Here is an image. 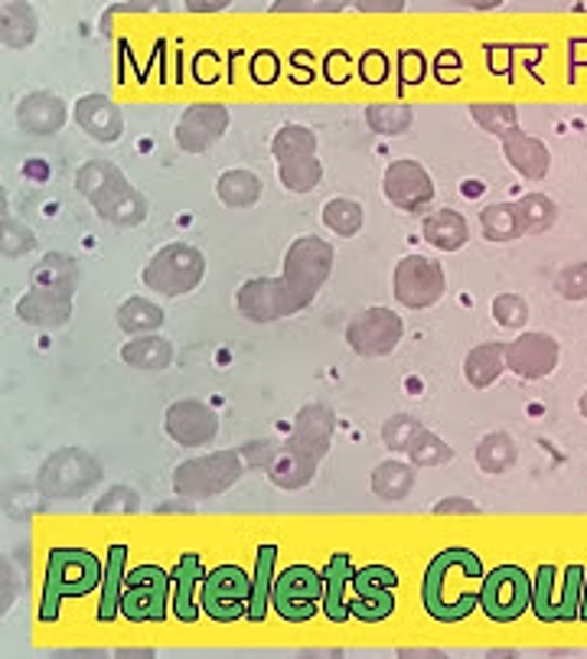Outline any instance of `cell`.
Instances as JSON below:
<instances>
[{"label":"cell","instance_id":"cell-43","mask_svg":"<svg viewBox=\"0 0 587 659\" xmlns=\"http://www.w3.org/2000/svg\"><path fill=\"white\" fill-rule=\"evenodd\" d=\"M118 327L131 333V336H147V333L163 327V311L157 304L145 301V298H128L118 308Z\"/></svg>","mask_w":587,"mask_h":659},{"label":"cell","instance_id":"cell-28","mask_svg":"<svg viewBox=\"0 0 587 659\" xmlns=\"http://www.w3.org/2000/svg\"><path fill=\"white\" fill-rule=\"evenodd\" d=\"M422 235L431 248L440 252H457L470 242V226L457 209H435L425 222H422Z\"/></svg>","mask_w":587,"mask_h":659},{"label":"cell","instance_id":"cell-50","mask_svg":"<svg viewBox=\"0 0 587 659\" xmlns=\"http://www.w3.org/2000/svg\"><path fill=\"white\" fill-rule=\"evenodd\" d=\"M33 248H36V235L20 219L3 216V226H0V252H3V258H23Z\"/></svg>","mask_w":587,"mask_h":659},{"label":"cell","instance_id":"cell-42","mask_svg":"<svg viewBox=\"0 0 587 659\" xmlns=\"http://www.w3.org/2000/svg\"><path fill=\"white\" fill-rule=\"evenodd\" d=\"M516 206H519L526 235H542V232H549L559 222V206L545 193H526Z\"/></svg>","mask_w":587,"mask_h":659},{"label":"cell","instance_id":"cell-35","mask_svg":"<svg viewBox=\"0 0 587 659\" xmlns=\"http://www.w3.org/2000/svg\"><path fill=\"white\" fill-rule=\"evenodd\" d=\"M519 461V444L509 431H493L476 444V467L490 477L506 474Z\"/></svg>","mask_w":587,"mask_h":659},{"label":"cell","instance_id":"cell-3","mask_svg":"<svg viewBox=\"0 0 587 659\" xmlns=\"http://www.w3.org/2000/svg\"><path fill=\"white\" fill-rule=\"evenodd\" d=\"M242 451H212L193 461H183L173 471V490L186 499H212V496L232 490L245 474Z\"/></svg>","mask_w":587,"mask_h":659},{"label":"cell","instance_id":"cell-60","mask_svg":"<svg viewBox=\"0 0 587 659\" xmlns=\"http://www.w3.org/2000/svg\"><path fill=\"white\" fill-rule=\"evenodd\" d=\"M226 3H186V10L189 13H219Z\"/></svg>","mask_w":587,"mask_h":659},{"label":"cell","instance_id":"cell-4","mask_svg":"<svg viewBox=\"0 0 587 659\" xmlns=\"http://www.w3.org/2000/svg\"><path fill=\"white\" fill-rule=\"evenodd\" d=\"M99 484H102V464L95 454H89L82 448L53 451L39 464V474H36L39 494L49 499H79Z\"/></svg>","mask_w":587,"mask_h":659},{"label":"cell","instance_id":"cell-32","mask_svg":"<svg viewBox=\"0 0 587 659\" xmlns=\"http://www.w3.org/2000/svg\"><path fill=\"white\" fill-rule=\"evenodd\" d=\"M30 288H53V291H76L79 288V265L66 252H46L36 268L30 271Z\"/></svg>","mask_w":587,"mask_h":659},{"label":"cell","instance_id":"cell-14","mask_svg":"<svg viewBox=\"0 0 587 659\" xmlns=\"http://www.w3.org/2000/svg\"><path fill=\"white\" fill-rule=\"evenodd\" d=\"M405 336V324L395 311L389 308H369L356 314L346 327V343L356 356L362 359H379L389 356Z\"/></svg>","mask_w":587,"mask_h":659},{"label":"cell","instance_id":"cell-11","mask_svg":"<svg viewBox=\"0 0 587 659\" xmlns=\"http://www.w3.org/2000/svg\"><path fill=\"white\" fill-rule=\"evenodd\" d=\"M392 291L395 301L405 304L408 311H428L435 308L444 291H447V278L444 268L435 258L425 255H408L395 265V278H392Z\"/></svg>","mask_w":587,"mask_h":659},{"label":"cell","instance_id":"cell-52","mask_svg":"<svg viewBox=\"0 0 587 659\" xmlns=\"http://www.w3.org/2000/svg\"><path fill=\"white\" fill-rule=\"evenodd\" d=\"M138 509H141V496L135 494V487H128V484L112 487L108 494L95 502L99 516H135Z\"/></svg>","mask_w":587,"mask_h":659},{"label":"cell","instance_id":"cell-33","mask_svg":"<svg viewBox=\"0 0 587 659\" xmlns=\"http://www.w3.org/2000/svg\"><path fill=\"white\" fill-rule=\"evenodd\" d=\"M122 359L141 372H160L173 362V346H170V339L147 333V336H135L131 343L122 346Z\"/></svg>","mask_w":587,"mask_h":659},{"label":"cell","instance_id":"cell-7","mask_svg":"<svg viewBox=\"0 0 587 659\" xmlns=\"http://www.w3.org/2000/svg\"><path fill=\"white\" fill-rule=\"evenodd\" d=\"M255 581L249 578L245 568L239 565H216L203 578V614L212 617L216 624H232L249 617V601H252Z\"/></svg>","mask_w":587,"mask_h":659},{"label":"cell","instance_id":"cell-17","mask_svg":"<svg viewBox=\"0 0 587 659\" xmlns=\"http://www.w3.org/2000/svg\"><path fill=\"white\" fill-rule=\"evenodd\" d=\"M163 428L173 444L180 448H206L219 435V415L196 398H180L166 408Z\"/></svg>","mask_w":587,"mask_h":659},{"label":"cell","instance_id":"cell-41","mask_svg":"<svg viewBox=\"0 0 587 659\" xmlns=\"http://www.w3.org/2000/svg\"><path fill=\"white\" fill-rule=\"evenodd\" d=\"M362 219H366L362 206L356 199H349V196H336V199H330L323 206V226L339 239L359 235L362 232Z\"/></svg>","mask_w":587,"mask_h":659},{"label":"cell","instance_id":"cell-8","mask_svg":"<svg viewBox=\"0 0 587 659\" xmlns=\"http://www.w3.org/2000/svg\"><path fill=\"white\" fill-rule=\"evenodd\" d=\"M532 604V578L519 565H499L490 575H483L480 588V608L496 624L519 621Z\"/></svg>","mask_w":587,"mask_h":659},{"label":"cell","instance_id":"cell-46","mask_svg":"<svg viewBox=\"0 0 587 659\" xmlns=\"http://www.w3.org/2000/svg\"><path fill=\"white\" fill-rule=\"evenodd\" d=\"M272 154L275 161H288V158H303V154H316V135L303 125H285L275 141H272Z\"/></svg>","mask_w":587,"mask_h":659},{"label":"cell","instance_id":"cell-45","mask_svg":"<svg viewBox=\"0 0 587 659\" xmlns=\"http://www.w3.org/2000/svg\"><path fill=\"white\" fill-rule=\"evenodd\" d=\"M412 118H415V112H412L408 105H369V108H366V125H369V131L385 135V138L405 135V131L412 128Z\"/></svg>","mask_w":587,"mask_h":659},{"label":"cell","instance_id":"cell-58","mask_svg":"<svg viewBox=\"0 0 587 659\" xmlns=\"http://www.w3.org/2000/svg\"><path fill=\"white\" fill-rule=\"evenodd\" d=\"M16 588H20V585H16V578L10 581V565H3V601H0V608H3V611H10V604L16 601V594H20Z\"/></svg>","mask_w":587,"mask_h":659},{"label":"cell","instance_id":"cell-40","mask_svg":"<svg viewBox=\"0 0 587 659\" xmlns=\"http://www.w3.org/2000/svg\"><path fill=\"white\" fill-rule=\"evenodd\" d=\"M555 578H559L555 565H542V571H539V578H536L532 608H536V614H539L542 621H568V617L575 614L572 604H568L565 598L555 594Z\"/></svg>","mask_w":587,"mask_h":659},{"label":"cell","instance_id":"cell-62","mask_svg":"<svg viewBox=\"0 0 587 659\" xmlns=\"http://www.w3.org/2000/svg\"><path fill=\"white\" fill-rule=\"evenodd\" d=\"M402 657H440V650H402Z\"/></svg>","mask_w":587,"mask_h":659},{"label":"cell","instance_id":"cell-61","mask_svg":"<svg viewBox=\"0 0 587 659\" xmlns=\"http://www.w3.org/2000/svg\"><path fill=\"white\" fill-rule=\"evenodd\" d=\"M26 176H30V180H46L49 173H46V164H43V161H39V164L30 161V164H26Z\"/></svg>","mask_w":587,"mask_h":659},{"label":"cell","instance_id":"cell-25","mask_svg":"<svg viewBox=\"0 0 587 659\" xmlns=\"http://www.w3.org/2000/svg\"><path fill=\"white\" fill-rule=\"evenodd\" d=\"M353 578H356V568H353V558L346 552H336L323 568V614L333 624L349 621Z\"/></svg>","mask_w":587,"mask_h":659},{"label":"cell","instance_id":"cell-38","mask_svg":"<svg viewBox=\"0 0 587 659\" xmlns=\"http://www.w3.org/2000/svg\"><path fill=\"white\" fill-rule=\"evenodd\" d=\"M415 490V467L405 461H385L372 471V494L385 502H402Z\"/></svg>","mask_w":587,"mask_h":659},{"label":"cell","instance_id":"cell-56","mask_svg":"<svg viewBox=\"0 0 587 659\" xmlns=\"http://www.w3.org/2000/svg\"><path fill=\"white\" fill-rule=\"evenodd\" d=\"M307 10L336 13V10H343V3H275V13H307Z\"/></svg>","mask_w":587,"mask_h":659},{"label":"cell","instance_id":"cell-27","mask_svg":"<svg viewBox=\"0 0 587 659\" xmlns=\"http://www.w3.org/2000/svg\"><path fill=\"white\" fill-rule=\"evenodd\" d=\"M95 212H99V219H105L115 229H135L147 219L150 199L141 189H135L131 183H122L115 193H108L105 199L95 203Z\"/></svg>","mask_w":587,"mask_h":659},{"label":"cell","instance_id":"cell-20","mask_svg":"<svg viewBox=\"0 0 587 659\" xmlns=\"http://www.w3.org/2000/svg\"><path fill=\"white\" fill-rule=\"evenodd\" d=\"M72 298L76 291H53V288H30L16 301V317L30 327L59 330L72 317Z\"/></svg>","mask_w":587,"mask_h":659},{"label":"cell","instance_id":"cell-24","mask_svg":"<svg viewBox=\"0 0 587 659\" xmlns=\"http://www.w3.org/2000/svg\"><path fill=\"white\" fill-rule=\"evenodd\" d=\"M499 144H503V158L509 161V166H513L519 176H526V180H542V176H549L552 154H549V148H545L539 138L526 135L522 128H509L506 135H499Z\"/></svg>","mask_w":587,"mask_h":659},{"label":"cell","instance_id":"cell-6","mask_svg":"<svg viewBox=\"0 0 587 659\" xmlns=\"http://www.w3.org/2000/svg\"><path fill=\"white\" fill-rule=\"evenodd\" d=\"M333 275V245H326L316 235H300L294 239L288 255H285V285L294 298L300 301V308L307 311L316 294L323 291V285Z\"/></svg>","mask_w":587,"mask_h":659},{"label":"cell","instance_id":"cell-22","mask_svg":"<svg viewBox=\"0 0 587 659\" xmlns=\"http://www.w3.org/2000/svg\"><path fill=\"white\" fill-rule=\"evenodd\" d=\"M16 128L36 138L56 135L66 128V102L53 92H30L16 105Z\"/></svg>","mask_w":587,"mask_h":659},{"label":"cell","instance_id":"cell-13","mask_svg":"<svg viewBox=\"0 0 587 659\" xmlns=\"http://www.w3.org/2000/svg\"><path fill=\"white\" fill-rule=\"evenodd\" d=\"M235 308L252 324H275L300 314V301L285 285V278H252L235 291Z\"/></svg>","mask_w":587,"mask_h":659},{"label":"cell","instance_id":"cell-16","mask_svg":"<svg viewBox=\"0 0 587 659\" xmlns=\"http://www.w3.org/2000/svg\"><path fill=\"white\" fill-rule=\"evenodd\" d=\"M385 199L402 212H425L435 199V180L418 161H392L382 176Z\"/></svg>","mask_w":587,"mask_h":659},{"label":"cell","instance_id":"cell-18","mask_svg":"<svg viewBox=\"0 0 587 659\" xmlns=\"http://www.w3.org/2000/svg\"><path fill=\"white\" fill-rule=\"evenodd\" d=\"M229 131V108L226 105H189L176 122V144L186 154H206L222 135Z\"/></svg>","mask_w":587,"mask_h":659},{"label":"cell","instance_id":"cell-29","mask_svg":"<svg viewBox=\"0 0 587 659\" xmlns=\"http://www.w3.org/2000/svg\"><path fill=\"white\" fill-rule=\"evenodd\" d=\"M506 369V343H480L463 359V379L473 389H490Z\"/></svg>","mask_w":587,"mask_h":659},{"label":"cell","instance_id":"cell-10","mask_svg":"<svg viewBox=\"0 0 587 659\" xmlns=\"http://www.w3.org/2000/svg\"><path fill=\"white\" fill-rule=\"evenodd\" d=\"M320 601H323V571L310 565H288L275 578L272 604L278 617H285L288 624H307L316 614Z\"/></svg>","mask_w":587,"mask_h":659},{"label":"cell","instance_id":"cell-55","mask_svg":"<svg viewBox=\"0 0 587 659\" xmlns=\"http://www.w3.org/2000/svg\"><path fill=\"white\" fill-rule=\"evenodd\" d=\"M272 451H275V441H252L249 448H242V458H245L249 467H262V471H265Z\"/></svg>","mask_w":587,"mask_h":659},{"label":"cell","instance_id":"cell-31","mask_svg":"<svg viewBox=\"0 0 587 659\" xmlns=\"http://www.w3.org/2000/svg\"><path fill=\"white\" fill-rule=\"evenodd\" d=\"M216 196L229 209H252L262 199V180H258V173H252L245 166L226 170L216 183Z\"/></svg>","mask_w":587,"mask_h":659},{"label":"cell","instance_id":"cell-63","mask_svg":"<svg viewBox=\"0 0 587 659\" xmlns=\"http://www.w3.org/2000/svg\"><path fill=\"white\" fill-rule=\"evenodd\" d=\"M578 412H582V415H585V418H587V392H585V395H582V402H578Z\"/></svg>","mask_w":587,"mask_h":659},{"label":"cell","instance_id":"cell-12","mask_svg":"<svg viewBox=\"0 0 587 659\" xmlns=\"http://www.w3.org/2000/svg\"><path fill=\"white\" fill-rule=\"evenodd\" d=\"M395 585L399 575L389 565H362L353 578V598H349V617H359L366 624H379L395 614Z\"/></svg>","mask_w":587,"mask_h":659},{"label":"cell","instance_id":"cell-57","mask_svg":"<svg viewBox=\"0 0 587 659\" xmlns=\"http://www.w3.org/2000/svg\"><path fill=\"white\" fill-rule=\"evenodd\" d=\"M147 10H150L147 3H118V7H108L105 16H102V33H108L112 20H115L118 13H147Z\"/></svg>","mask_w":587,"mask_h":659},{"label":"cell","instance_id":"cell-15","mask_svg":"<svg viewBox=\"0 0 587 659\" xmlns=\"http://www.w3.org/2000/svg\"><path fill=\"white\" fill-rule=\"evenodd\" d=\"M559 362H562V343L552 333L526 330L506 343V369L526 382L552 375L559 369Z\"/></svg>","mask_w":587,"mask_h":659},{"label":"cell","instance_id":"cell-30","mask_svg":"<svg viewBox=\"0 0 587 659\" xmlns=\"http://www.w3.org/2000/svg\"><path fill=\"white\" fill-rule=\"evenodd\" d=\"M122 183H128L125 170L112 161H85L76 170V189L95 206L99 199H105L108 193H115Z\"/></svg>","mask_w":587,"mask_h":659},{"label":"cell","instance_id":"cell-26","mask_svg":"<svg viewBox=\"0 0 587 659\" xmlns=\"http://www.w3.org/2000/svg\"><path fill=\"white\" fill-rule=\"evenodd\" d=\"M203 578H206V568H203V558L196 552H186L180 558V565L173 568V585H176V594H173V611L183 624H196L199 614H203Z\"/></svg>","mask_w":587,"mask_h":659},{"label":"cell","instance_id":"cell-36","mask_svg":"<svg viewBox=\"0 0 587 659\" xmlns=\"http://www.w3.org/2000/svg\"><path fill=\"white\" fill-rule=\"evenodd\" d=\"M275 562H278V545H262L255 558V591L249 601V621H265L272 608V591H275Z\"/></svg>","mask_w":587,"mask_h":659},{"label":"cell","instance_id":"cell-2","mask_svg":"<svg viewBox=\"0 0 587 659\" xmlns=\"http://www.w3.org/2000/svg\"><path fill=\"white\" fill-rule=\"evenodd\" d=\"M105 565L89 548H53L46 555V581L39 598V621H56L62 598H85L102 585Z\"/></svg>","mask_w":587,"mask_h":659},{"label":"cell","instance_id":"cell-49","mask_svg":"<svg viewBox=\"0 0 587 659\" xmlns=\"http://www.w3.org/2000/svg\"><path fill=\"white\" fill-rule=\"evenodd\" d=\"M450 461H453V451L431 431H422L415 438V444L408 448V464L412 467H444Z\"/></svg>","mask_w":587,"mask_h":659},{"label":"cell","instance_id":"cell-9","mask_svg":"<svg viewBox=\"0 0 587 659\" xmlns=\"http://www.w3.org/2000/svg\"><path fill=\"white\" fill-rule=\"evenodd\" d=\"M170 585L173 575L160 565H138L125 575V594H122V614L135 624L163 621L170 604Z\"/></svg>","mask_w":587,"mask_h":659},{"label":"cell","instance_id":"cell-48","mask_svg":"<svg viewBox=\"0 0 587 659\" xmlns=\"http://www.w3.org/2000/svg\"><path fill=\"white\" fill-rule=\"evenodd\" d=\"M422 421L412 418V415H392L385 425H382V444L395 454H408V448L415 444V438L422 435Z\"/></svg>","mask_w":587,"mask_h":659},{"label":"cell","instance_id":"cell-59","mask_svg":"<svg viewBox=\"0 0 587 659\" xmlns=\"http://www.w3.org/2000/svg\"><path fill=\"white\" fill-rule=\"evenodd\" d=\"M362 13H399L405 10V3H359Z\"/></svg>","mask_w":587,"mask_h":659},{"label":"cell","instance_id":"cell-1","mask_svg":"<svg viewBox=\"0 0 587 659\" xmlns=\"http://www.w3.org/2000/svg\"><path fill=\"white\" fill-rule=\"evenodd\" d=\"M453 571L483 578V562L467 548H447L431 558V565L425 571V585H422V601H425V611L440 624L463 621L480 604V594H473V591H450Z\"/></svg>","mask_w":587,"mask_h":659},{"label":"cell","instance_id":"cell-21","mask_svg":"<svg viewBox=\"0 0 587 659\" xmlns=\"http://www.w3.org/2000/svg\"><path fill=\"white\" fill-rule=\"evenodd\" d=\"M316 467H320V458H313L307 448L294 444L288 438V441L275 444V451L265 464V474L281 490H303L316 477Z\"/></svg>","mask_w":587,"mask_h":659},{"label":"cell","instance_id":"cell-37","mask_svg":"<svg viewBox=\"0 0 587 659\" xmlns=\"http://www.w3.org/2000/svg\"><path fill=\"white\" fill-rule=\"evenodd\" d=\"M480 226H483V235L490 242H516L526 235V226H522L516 203H493V206L480 209Z\"/></svg>","mask_w":587,"mask_h":659},{"label":"cell","instance_id":"cell-39","mask_svg":"<svg viewBox=\"0 0 587 659\" xmlns=\"http://www.w3.org/2000/svg\"><path fill=\"white\" fill-rule=\"evenodd\" d=\"M125 558L128 548L125 545H112L108 548V565H105V591H102V621H115L122 611V594H125Z\"/></svg>","mask_w":587,"mask_h":659},{"label":"cell","instance_id":"cell-51","mask_svg":"<svg viewBox=\"0 0 587 659\" xmlns=\"http://www.w3.org/2000/svg\"><path fill=\"white\" fill-rule=\"evenodd\" d=\"M493 321L503 330H522L529 324V304L519 294H496L493 298Z\"/></svg>","mask_w":587,"mask_h":659},{"label":"cell","instance_id":"cell-19","mask_svg":"<svg viewBox=\"0 0 587 659\" xmlns=\"http://www.w3.org/2000/svg\"><path fill=\"white\" fill-rule=\"evenodd\" d=\"M72 122L92 141H102V144H115L125 135V115H122V108L108 95H95V92L82 95L72 105Z\"/></svg>","mask_w":587,"mask_h":659},{"label":"cell","instance_id":"cell-54","mask_svg":"<svg viewBox=\"0 0 587 659\" xmlns=\"http://www.w3.org/2000/svg\"><path fill=\"white\" fill-rule=\"evenodd\" d=\"M476 512H480V506L463 496H447L435 506V516H476Z\"/></svg>","mask_w":587,"mask_h":659},{"label":"cell","instance_id":"cell-5","mask_svg":"<svg viewBox=\"0 0 587 659\" xmlns=\"http://www.w3.org/2000/svg\"><path fill=\"white\" fill-rule=\"evenodd\" d=\"M145 285L163 298H183L196 291L206 278V255L189 242L163 245L145 268Z\"/></svg>","mask_w":587,"mask_h":659},{"label":"cell","instance_id":"cell-44","mask_svg":"<svg viewBox=\"0 0 587 659\" xmlns=\"http://www.w3.org/2000/svg\"><path fill=\"white\" fill-rule=\"evenodd\" d=\"M278 176H281L285 189H291V193H310V189L320 186V180H323V164L316 161V154L288 158V161L278 164Z\"/></svg>","mask_w":587,"mask_h":659},{"label":"cell","instance_id":"cell-53","mask_svg":"<svg viewBox=\"0 0 587 659\" xmlns=\"http://www.w3.org/2000/svg\"><path fill=\"white\" fill-rule=\"evenodd\" d=\"M555 291H559L565 301H587V262L565 265V268L555 275Z\"/></svg>","mask_w":587,"mask_h":659},{"label":"cell","instance_id":"cell-34","mask_svg":"<svg viewBox=\"0 0 587 659\" xmlns=\"http://www.w3.org/2000/svg\"><path fill=\"white\" fill-rule=\"evenodd\" d=\"M39 33V20L30 3H3L0 10V39L7 49H26Z\"/></svg>","mask_w":587,"mask_h":659},{"label":"cell","instance_id":"cell-47","mask_svg":"<svg viewBox=\"0 0 587 659\" xmlns=\"http://www.w3.org/2000/svg\"><path fill=\"white\" fill-rule=\"evenodd\" d=\"M470 118L476 122L480 131L486 135H506L509 128H519L516 122V105L509 102H486V105H470Z\"/></svg>","mask_w":587,"mask_h":659},{"label":"cell","instance_id":"cell-23","mask_svg":"<svg viewBox=\"0 0 587 659\" xmlns=\"http://www.w3.org/2000/svg\"><path fill=\"white\" fill-rule=\"evenodd\" d=\"M333 431H336V415H333V408L323 405V402H310V405H303V408L297 412V418H294L291 441L294 444H300V448H307L313 458L323 461L326 451H330V444H333Z\"/></svg>","mask_w":587,"mask_h":659}]
</instances>
